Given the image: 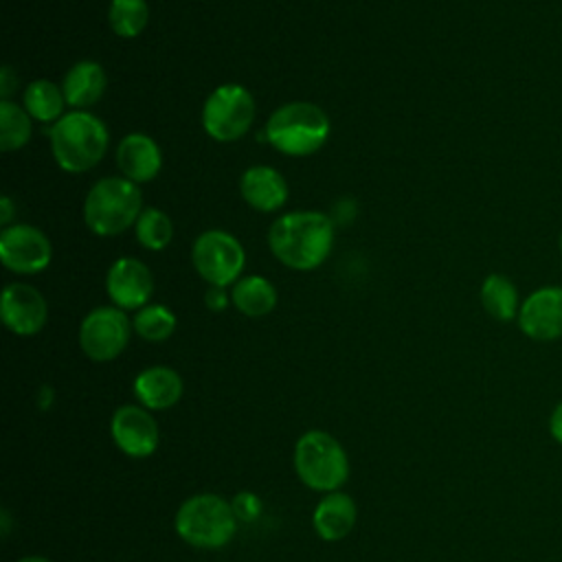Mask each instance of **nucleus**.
<instances>
[{"label":"nucleus","instance_id":"3","mask_svg":"<svg viewBox=\"0 0 562 562\" xmlns=\"http://www.w3.org/2000/svg\"><path fill=\"white\" fill-rule=\"evenodd\" d=\"M329 119L316 103L292 101L277 108L266 123V140L285 156H312L329 136Z\"/></svg>","mask_w":562,"mask_h":562},{"label":"nucleus","instance_id":"21","mask_svg":"<svg viewBox=\"0 0 562 562\" xmlns=\"http://www.w3.org/2000/svg\"><path fill=\"white\" fill-rule=\"evenodd\" d=\"M231 301L241 314L257 318V316H266L274 310L277 290L268 279L250 274L235 283V288L231 292Z\"/></svg>","mask_w":562,"mask_h":562},{"label":"nucleus","instance_id":"9","mask_svg":"<svg viewBox=\"0 0 562 562\" xmlns=\"http://www.w3.org/2000/svg\"><path fill=\"white\" fill-rule=\"evenodd\" d=\"M130 321L121 307H94L79 327L81 351L94 362L114 360L130 340Z\"/></svg>","mask_w":562,"mask_h":562},{"label":"nucleus","instance_id":"8","mask_svg":"<svg viewBox=\"0 0 562 562\" xmlns=\"http://www.w3.org/2000/svg\"><path fill=\"white\" fill-rule=\"evenodd\" d=\"M191 259L200 277L209 285L226 288L233 283L246 263L244 246L226 231L211 228L195 237L191 248Z\"/></svg>","mask_w":562,"mask_h":562},{"label":"nucleus","instance_id":"10","mask_svg":"<svg viewBox=\"0 0 562 562\" xmlns=\"http://www.w3.org/2000/svg\"><path fill=\"white\" fill-rule=\"evenodd\" d=\"M53 246L48 237L29 224H15L0 235V259L4 268L22 274H35L50 263Z\"/></svg>","mask_w":562,"mask_h":562},{"label":"nucleus","instance_id":"4","mask_svg":"<svg viewBox=\"0 0 562 562\" xmlns=\"http://www.w3.org/2000/svg\"><path fill=\"white\" fill-rule=\"evenodd\" d=\"M143 195L136 182L127 178H101L92 184L83 202L86 226L101 237H112L136 224Z\"/></svg>","mask_w":562,"mask_h":562},{"label":"nucleus","instance_id":"33","mask_svg":"<svg viewBox=\"0 0 562 562\" xmlns=\"http://www.w3.org/2000/svg\"><path fill=\"white\" fill-rule=\"evenodd\" d=\"M560 252H562V233H560Z\"/></svg>","mask_w":562,"mask_h":562},{"label":"nucleus","instance_id":"28","mask_svg":"<svg viewBox=\"0 0 562 562\" xmlns=\"http://www.w3.org/2000/svg\"><path fill=\"white\" fill-rule=\"evenodd\" d=\"M204 303L211 312H222L228 305V294L226 288L222 285H209V290L204 292Z\"/></svg>","mask_w":562,"mask_h":562},{"label":"nucleus","instance_id":"23","mask_svg":"<svg viewBox=\"0 0 562 562\" xmlns=\"http://www.w3.org/2000/svg\"><path fill=\"white\" fill-rule=\"evenodd\" d=\"M31 138V114L13 101L0 103V147L2 151H15Z\"/></svg>","mask_w":562,"mask_h":562},{"label":"nucleus","instance_id":"19","mask_svg":"<svg viewBox=\"0 0 562 562\" xmlns=\"http://www.w3.org/2000/svg\"><path fill=\"white\" fill-rule=\"evenodd\" d=\"M108 86V77L105 70L101 68V64L83 59L77 61L64 77L61 83V92L68 105L72 108H90L94 105Z\"/></svg>","mask_w":562,"mask_h":562},{"label":"nucleus","instance_id":"32","mask_svg":"<svg viewBox=\"0 0 562 562\" xmlns=\"http://www.w3.org/2000/svg\"><path fill=\"white\" fill-rule=\"evenodd\" d=\"M18 562H50V560L42 558V555H26V558H20Z\"/></svg>","mask_w":562,"mask_h":562},{"label":"nucleus","instance_id":"25","mask_svg":"<svg viewBox=\"0 0 562 562\" xmlns=\"http://www.w3.org/2000/svg\"><path fill=\"white\" fill-rule=\"evenodd\" d=\"M134 228H136L138 244L145 246L147 250H162V248L169 246V241L173 237L171 217L165 211L154 209V206L143 209Z\"/></svg>","mask_w":562,"mask_h":562},{"label":"nucleus","instance_id":"11","mask_svg":"<svg viewBox=\"0 0 562 562\" xmlns=\"http://www.w3.org/2000/svg\"><path fill=\"white\" fill-rule=\"evenodd\" d=\"M520 331L538 342L562 338V285H542L533 290L518 310Z\"/></svg>","mask_w":562,"mask_h":562},{"label":"nucleus","instance_id":"1","mask_svg":"<svg viewBox=\"0 0 562 562\" xmlns=\"http://www.w3.org/2000/svg\"><path fill=\"white\" fill-rule=\"evenodd\" d=\"M272 255L292 270H314L331 252L334 220L321 211H292L268 231Z\"/></svg>","mask_w":562,"mask_h":562},{"label":"nucleus","instance_id":"2","mask_svg":"<svg viewBox=\"0 0 562 562\" xmlns=\"http://www.w3.org/2000/svg\"><path fill=\"white\" fill-rule=\"evenodd\" d=\"M108 127L94 114L75 110L55 121L50 130V151L55 162L70 173L92 169L108 149Z\"/></svg>","mask_w":562,"mask_h":562},{"label":"nucleus","instance_id":"24","mask_svg":"<svg viewBox=\"0 0 562 562\" xmlns=\"http://www.w3.org/2000/svg\"><path fill=\"white\" fill-rule=\"evenodd\" d=\"M149 20V9L147 0H112L110 11H108V22L110 29L119 37H136L143 33Z\"/></svg>","mask_w":562,"mask_h":562},{"label":"nucleus","instance_id":"26","mask_svg":"<svg viewBox=\"0 0 562 562\" xmlns=\"http://www.w3.org/2000/svg\"><path fill=\"white\" fill-rule=\"evenodd\" d=\"M132 327L143 340L162 342L176 329V314L167 305H160V303L145 305L136 312V316L132 321Z\"/></svg>","mask_w":562,"mask_h":562},{"label":"nucleus","instance_id":"13","mask_svg":"<svg viewBox=\"0 0 562 562\" xmlns=\"http://www.w3.org/2000/svg\"><path fill=\"white\" fill-rule=\"evenodd\" d=\"M105 290L116 307L140 310L154 292V277L140 259L121 257L108 270Z\"/></svg>","mask_w":562,"mask_h":562},{"label":"nucleus","instance_id":"7","mask_svg":"<svg viewBox=\"0 0 562 562\" xmlns=\"http://www.w3.org/2000/svg\"><path fill=\"white\" fill-rule=\"evenodd\" d=\"M255 119L252 94L237 83H224L215 88L202 105L204 132L220 140L231 143L241 138Z\"/></svg>","mask_w":562,"mask_h":562},{"label":"nucleus","instance_id":"16","mask_svg":"<svg viewBox=\"0 0 562 562\" xmlns=\"http://www.w3.org/2000/svg\"><path fill=\"white\" fill-rule=\"evenodd\" d=\"M239 193L248 206L270 213L285 204L288 182L274 167L255 165L241 173Z\"/></svg>","mask_w":562,"mask_h":562},{"label":"nucleus","instance_id":"12","mask_svg":"<svg viewBox=\"0 0 562 562\" xmlns=\"http://www.w3.org/2000/svg\"><path fill=\"white\" fill-rule=\"evenodd\" d=\"M112 439L127 457H149L158 448V424L147 408L125 404L114 411L110 422Z\"/></svg>","mask_w":562,"mask_h":562},{"label":"nucleus","instance_id":"15","mask_svg":"<svg viewBox=\"0 0 562 562\" xmlns=\"http://www.w3.org/2000/svg\"><path fill=\"white\" fill-rule=\"evenodd\" d=\"M116 165L123 171V178L140 184L158 176L162 167V154L151 136L132 132L116 147Z\"/></svg>","mask_w":562,"mask_h":562},{"label":"nucleus","instance_id":"31","mask_svg":"<svg viewBox=\"0 0 562 562\" xmlns=\"http://www.w3.org/2000/svg\"><path fill=\"white\" fill-rule=\"evenodd\" d=\"M13 213H15V209H13L11 198L2 195L0 198V224H9L13 220Z\"/></svg>","mask_w":562,"mask_h":562},{"label":"nucleus","instance_id":"30","mask_svg":"<svg viewBox=\"0 0 562 562\" xmlns=\"http://www.w3.org/2000/svg\"><path fill=\"white\" fill-rule=\"evenodd\" d=\"M15 88V77H13V70L9 66H4L0 70V94H2V101L9 99V94L13 92Z\"/></svg>","mask_w":562,"mask_h":562},{"label":"nucleus","instance_id":"20","mask_svg":"<svg viewBox=\"0 0 562 562\" xmlns=\"http://www.w3.org/2000/svg\"><path fill=\"white\" fill-rule=\"evenodd\" d=\"M520 303L522 301H518L516 285L505 274L492 272L483 279V283H481V305L494 321H501V323L514 321L518 316Z\"/></svg>","mask_w":562,"mask_h":562},{"label":"nucleus","instance_id":"27","mask_svg":"<svg viewBox=\"0 0 562 562\" xmlns=\"http://www.w3.org/2000/svg\"><path fill=\"white\" fill-rule=\"evenodd\" d=\"M237 520H255L261 512V501L252 492H239L231 503Z\"/></svg>","mask_w":562,"mask_h":562},{"label":"nucleus","instance_id":"17","mask_svg":"<svg viewBox=\"0 0 562 562\" xmlns=\"http://www.w3.org/2000/svg\"><path fill=\"white\" fill-rule=\"evenodd\" d=\"M134 395L145 408L165 411L182 395V378L169 367H147L134 380Z\"/></svg>","mask_w":562,"mask_h":562},{"label":"nucleus","instance_id":"22","mask_svg":"<svg viewBox=\"0 0 562 562\" xmlns=\"http://www.w3.org/2000/svg\"><path fill=\"white\" fill-rule=\"evenodd\" d=\"M64 105L66 99L61 88L48 79H35L24 90V110L35 121H59L64 116Z\"/></svg>","mask_w":562,"mask_h":562},{"label":"nucleus","instance_id":"18","mask_svg":"<svg viewBox=\"0 0 562 562\" xmlns=\"http://www.w3.org/2000/svg\"><path fill=\"white\" fill-rule=\"evenodd\" d=\"M314 529L323 540H342L356 525V503L345 492H327L312 516Z\"/></svg>","mask_w":562,"mask_h":562},{"label":"nucleus","instance_id":"6","mask_svg":"<svg viewBox=\"0 0 562 562\" xmlns=\"http://www.w3.org/2000/svg\"><path fill=\"white\" fill-rule=\"evenodd\" d=\"M294 470L316 492H336L349 476L345 448L325 430H310L294 446Z\"/></svg>","mask_w":562,"mask_h":562},{"label":"nucleus","instance_id":"29","mask_svg":"<svg viewBox=\"0 0 562 562\" xmlns=\"http://www.w3.org/2000/svg\"><path fill=\"white\" fill-rule=\"evenodd\" d=\"M549 432L562 446V400L553 406V411L549 415Z\"/></svg>","mask_w":562,"mask_h":562},{"label":"nucleus","instance_id":"5","mask_svg":"<svg viewBox=\"0 0 562 562\" xmlns=\"http://www.w3.org/2000/svg\"><path fill=\"white\" fill-rule=\"evenodd\" d=\"M178 536L198 549H220L237 531V516L217 494H195L176 512Z\"/></svg>","mask_w":562,"mask_h":562},{"label":"nucleus","instance_id":"14","mask_svg":"<svg viewBox=\"0 0 562 562\" xmlns=\"http://www.w3.org/2000/svg\"><path fill=\"white\" fill-rule=\"evenodd\" d=\"M2 323L18 336H33L46 325L48 307L44 296L26 283H9L0 303Z\"/></svg>","mask_w":562,"mask_h":562}]
</instances>
